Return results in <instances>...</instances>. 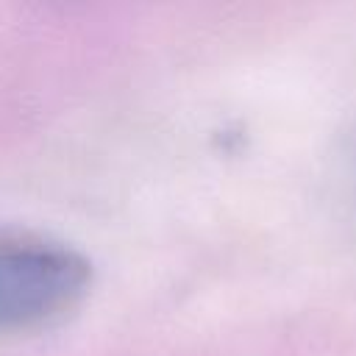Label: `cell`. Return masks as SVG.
<instances>
[{
	"label": "cell",
	"instance_id": "cell-1",
	"mask_svg": "<svg viewBox=\"0 0 356 356\" xmlns=\"http://www.w3.org/2000/svg\"><path fill=\"white\" fill-rule=\"evenodd\" d=\"M92 261L36 231L0 228V331H39L67 320L92 289Z\"/></svg>",
	"mask_w": 356,
	"mask_h": 356
}]
</instances>
